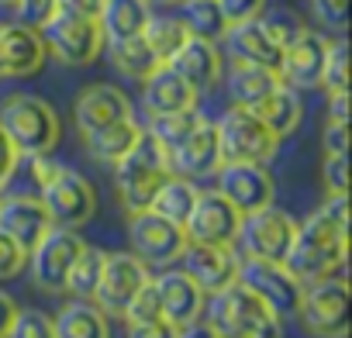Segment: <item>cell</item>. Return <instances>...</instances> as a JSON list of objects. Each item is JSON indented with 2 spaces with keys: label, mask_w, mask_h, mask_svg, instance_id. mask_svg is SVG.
Wrapping results in <instances>:
<instances>
[{
  "label": "cell",
  "mask_w": 352,
  "mask_h": 338,
  "mask_svg": "<svg viewBox=\"0 0 352 338\" xmlns=\"http://www.w3.org/2000/svg\"><path fill=\"white\" fill-rule=\"evenodd\" d=\"M214 180H218L214 190L225 194L242 214L259 211V207L273 204V197H276V180L270 173V166H263V162H221Z\"/></svg>",
  "instance_id": "16"
},
{
  "label": "cell",
  "mask_w": 352,
  "mask_h": 338,
  "mask_svg": "<svg viewBox=\"0 0 352 338\" xmlns=\"http://www.w3.org/2000/svg\"><path fill=\"white\" fill-rule=\"evenodd\" d=\"M173 173L169 169V152L142 128L138 142L131 145V152L124 159L114 162V190H118V201L128 214L135 211H148L159 183Z\"/></svg>",
  "instance_id": "4"
},
{
  "label": "cell",
  "mask_w": 352,
  "mask_h": 338,
  "mask_svg": "<svg viewBox=\"0 0 352 338\" xmlns=\"http://www.w3.org/2000/svg\"><path fill=\"white\" fill-rule=\"evenodd\" d=\"M197 107H190V111H176V114H148V124H145V131L169 152L176 142H180L194 124H197Z\"/></svg>",
  "instance_id": "36"
},
{
  "label": "cell",
  "mask_w": 352,
  "mask_h": 338,
  "mask_svg": "<svg viewBox=\"0 0 352 338\" xmlns=\"http://www.w3.org/2000/svg\"><path fill=\"white\" fill-rule=\"evenodd\" d=\"M155 290H159V304H162V321H169L173 328H184V324L201 321L208 293L184 269H166L155 280Z\"/></svg>",
  "instance_id": "22"
},
{
  "label": "cell",
  "mask_w": 352,
  "mask_h": 338,
  "mask_svg": "<svg viewBox=\"0 0 352 338\" xmlns=\"http://www.w3.org/2000/svg\"><path fill=\"white\" fill-rule=\"evenodd\" d=\"M221 142H218V124L208 117H197V124L169 148V169L176 177L187 180H211L221 169Z\"/></svg>",
  "instance_id": "15"
},
{
  "label": "cell",
  "mask_w": 352,
  "mask_h": 338,
  "mask_svg": "<svg viewBox=\"0 0 352 338\" xmlns=\"http://www.w3.org/2000/svg\"><path fill=\"white\" fill-rule=\"evenodd\" d=\"M128 242L131 252L148 266V269H169L180 262V252L187 249V235L180 225L166 221L155 211H135L128 221Z\"/></svg>",
  "instance_id": "11"
},
{
  "label": "cell",
  "mask_w": 352,
  "mask_h": 338,
  "mask_svg": "<svg viewBox=\"0 0 352 338\" xmlns=\"http://www.w3.org/2000/svg\"><path fill=\"white\" fill-rule=\"evenodd\" d=\"M239 283L245 290H252L263 304H270L283 321L297 314L300 304V280L283 266V262H270V259H239Z\"/></svg>",
  "instance_id": "12"
},
{
  "label": "cell",
  "mask_w": 352,
  "mask_h": 338,
  "mask_svg": "<svg viewBox=\"0 0 352 338\" xmlns=\"http://www.w3.org/2000/svg\"><path fill=\"white\" fill-rule=\"evenodd\" d=\"M180 262H184V273H187L208 297L239 280V256H235L232 249H225V245L187 242V249L180 252Z\"/></svg>",
  "instance_id": "20"
},
{
  "label": "cell",
  "mask_w": 352,
  "mask_h": 338,
  "mask_svg": "<svg viewBox=\"0 0 352 338\" xmlns=\"http://www.w3.org/2000/svg\"><path fill=\"white\" fill-rule=\"evenodd\" d=\"M32 173L38 183V201L49 207L56 225L83 228L97 214V190L94 183L69 166L52 162L49 155H32Z\"/></svg>",
  "instance_id": "2"
},
{
  "label": "cell",
  "mask_w": 352,
  "mask_h": 338,
  "mask_svg": "<svg viewBox=\"0 0 352 338\" xmlns=\"http://www.w3.org/2000/svg\"><path fill=\"white\" fill-rule=\"evenodd\" d=\"M311 8H314V18L324 28L345 32V25H349V0H311Z\"/></svg>",
  "instance_id": "42"
},
{
  "label": "cell",
  "mask_w": 352,
  "mask_h": 338,
  "mask_svg": "<svg viewBox=\"0 0 352 338\" xmlns=\"http://www.w3.org/2000/svg\"><path fill=\"white\" fill-rule=\"evenodd\" d=\"M138 135H142V124H138L135 114H131V117H121V121H114V124H104V128H97V131H87V135H83V145H87V155H90L94 162L114 166L118 159H124V155L131 152V145L138 142Z\"/></svg>",
  "instance_id": "27"
},
{
  "label": "cell",
  "mask_w": 352,
  "mask_h": 338,
  "mask_svg": "<svg viewBox=\"0 0 352 338\" xmlns=\"http://www.w3.org/2000/svg\"><path fill=\"white\" fill-rule=\"evenodd\" d=\"M321 180H324L328 194H345V187H349V152H324Z\"/></svg>",
  "instance_id": "41"
},
{
  "label": "cell",
  "mask_w": 352,
  "mask_h": 338,
  "mask_svg": "<svg viewBox=\"0 0 352 338\" xmlns=\"http://www.w3.org/2000/svg\"><path fill=\"white\" fill-rule=\"evenodd\" d=\"M152 280L148 266L135 256V252H107L104 259V273L94 293V304L107 314V317H121L128 300Z\"/></svg>",
  "instance_id": "14"
},
{
  "label": "cell",
  "mask_w": 352,
  "mask_h": 338,
  "mask_svg": "<svg viewBox=\"0 0 352 338\" xmlns=\"http://www.w3.org/2000/svg\"><path fill=\"white\" fill-rule=\"evenodd\" d=\"M128 324H148V321H162V304H159V290H155V280H148L124 307L121 314Z\"/></svg>",
  "instance_id": "39"
},
{
  "label": "cell",
  "mask_w": 352,
  "mask_h": 338,
  "mask_svg": "<svg viewBox=\"0 0 352 338\" xmlns=\"http://www.w3.org/2000/svg\"><path fill=\"white\" fill-rule=\"evenodd\" d=\"M328 117L331 121H349V90L328 93Z\"/></svg>",
  "instance_id": "50"
},
{
  "label": "cell",
  "mask_w": 352,
  "mask_h": 338,
  "mask_svg": "<svg viewBox=\"0 0 352 338\" xmlns=\"http://www.w3.org/2000/svg\"><path fill=\"white\" fill-rule=\"evenodd\" d=\"M18 4V0H0V8H14Z\"/></svg>",
  "instance_id": "53"
},
{
  "label": "cell",
  "mask_w": 352,
  "mask_h": 338,
  "mask_svg": "<svg viewBox=\"0 0 352 338\" xmlns=\"http://www.w3.org/2000/svg\"><path fill=\"white\" fill-rule=\"evenodd\" d=\"M239 228H242V211L225 194L201 190L197 194V204H194V211H190V218L184 225V235H187V242L235 249Z\"/></svg>",
  "instance_id": "13"
},
{
  "label": "cell",
  "mask_w": 352,
  "mask_h": 338,
  "mask_svg": "<svg viewBox=\"0 0 352 338\" xmlns=\"http://www.w3.org/2000/svg\"><path fill=\"white\" fill-rule=\"evenodd\" d=\"M176 338H221L208 321H194V324H184V328H176Z\"/></svg>",
  "instance_id": "51"
},
{
  "label": "cell",
  "mask_w": 352,
  "mask_h": 338,
  "mask_svg": "<svg viewBox=\"0 0 352 338\" xmlns=\"http://www.w3.org/2000/svg\"><path fill=\"white\" fill-rule=\"evenodd\" d=\"M166 66H173V69L180 73L197 93L211 90V87L225 76V59H221L218 42H211V38H197V35H190V38L180 45V52H176Z\"/></svg>",
  "instance_id": "23"
},
{
  "label": "cell",
  "mask_w": 352,
  "mask_h": 338,
  "mask_svg": "<svg viewBox=\"0 0 352 338\" xmlns=\"http://www.w3.org/2000/svg\"><path fill=\"white\" fill-rule=\"evenodd\" d=\"M345 259H349V228L328 218L324 211H314L304 225H297L283 266L300 283H311V280L335 276L345 266Z\"/></svg>",
  "instance_id": "1"
},
{
  "label": "cell",
  "mask_w": 352,
  "mask_h": 338,
  "mask_svg": "<svg viewBox=\"0 0 352 338\" xmlns=\"http://www.w3.org/2000/svg\"><path fill=\"white\" fill-rule=\"evenodd\" d=\"M56 8L69 14H83V18H100L104 0H56Z\"/></svg>",
  "instance_id": "48"
},
{
  "label": "cell",
  "mask_w": 352,
  "mask_h": 338,
  "mask_svg": "<svg viewBox=\"0 0 352 338\" xmlns=\"http://www.w3.org/2000/svg\"><path fill=\"white\" fill-rule=\"evenodd\" d=\"M197 90L176 73L173 66H159L142 80V107L148 114H176V111H190L197 107Z\"/></svg>",
  "instance_id": "24"
},
{
  "label": "cell",
  "mask_w": 352,
  "mask_h": 338,
  "mask_svg": "<svg viewBox=\"0 0 352 338\" xmlns=\"http://www.w3.org/2000/svg\"><path fill=\"white\" fill-rule=\"evenodd\" d=\"M328 45L331 38L314 32V28H300L287 45H283V59H280V80L294 90H318L321 87V73H324V59H328Z\"/></svg>",
  "instance_id": "17"
},
{
  "label": "cell",
  "mask_w": 352,
  "mask_h": 338,
  "mask_svg": "<svg viewBox=\"0 0 352 338\" xmlns=\"http://www.w3.org/2000/svg\"><path fill=\"white\" fill-rule=\"evenodd\" d=\"M148 0H104L100 11V32L104 42H118V38H131L142 35L145 21H148Z\"/></svg>",
  "instance_id": "31"
},
{
  "label": "cell",
  "mask_w": 352,
  "mask_h": 338,
  "mask_svg": "<svg viewBox=\"0 0 352 338\" xmlns=\"http://www.w3.org/2000/svg\"><path fill=\"white\" fill-rule=\"evenodd\" d=\"M142 38L145 45L155 52L159 63H169L176 52H180V45L190 38L184 18H159V14H148L145 28H142Z\"/></svg>",
  "instance_id": "33"
},
{
  "label": "cell",
  "mask_w": 352,
  "mask_h": 338,
  "mask_svg": "<svg viewBox=\"0 0 352 338\" xmlns=\"http://www.w3.org/2000/svg\"><path fill=\"white\" fill-rule=\"evenodd\" d=\"M14 314H18V304H14V297L0 290V338H8V331H11V321H14Z\"/></svg>",
  "instance_id": "49"
},
{
  "label": "cell",
  "mask_w": 352,
  "mask_h": 338,
  "mask_svg": "<svg viewBox=\"0 0 352 338\" xmlns=\"http://www.w3.org/2000/svg\"><path fill=\"white\" fill-rule=\"evenodd\" d=\"M104 49H107V59H111V66L121 73V76H128V80H145L152 69H159L162 63L155 59V52L145 45V38L142 35H131V38H118V42H104Z\"/></svg>",
  "instance_id": "32"
},
{
  "label": "cell",
  "mask_w": 352,
  "mask_h": 338,
  "mask_svg": "<svg viewBox=\"0 0 352 338\" xmlns=\"http://www.w3.org/2000/svg\"><path fill=\"white\" fill-rule=\"evenodd\" d=\"M73 117H76L80 135H87V131H97L104 124H114L121 117H131V100L114 83H90V87H83L76 93Z\"/></svg>",
  "instance_id": "21"
},
{
  "label": "cell",
  "mask_w": 352,
  "mask_h": 338,
  "mask_svg": "<svg viewBox=\"0 0 352 338\" xmlns=\"http://www.w3.org/2000/svg\"><path fill=\"white\" fill-rule=\"evenodd\" d=\"M38 35H42L49 56L59 59L63 66H90L104 52L100 21L83 18V14H69V11H59V8L38 25Z\"/></svg>",
  "instance_id": "6"
},
{
  "label": "cell",
  "mask_w": 352,
  "mask_h": 338,
  "mask_svg": "<svg viewBox=\"0 0 352 338\" xmlns=\"http://www.w3.org/2000/svg\"><path fill=\"white\" fill-rule=\"evenodd\" d=\"M297 235V221L283 211V207H259L242 214V228L235 245H242V252L249 259H270V262H283L290 252V242Z\"/></svg>",
  "instance_id": "10"
},
{
  "label": "cell",
  "mask_w": 352,
  "mask_h": 338,
  "mask_svg": "<svg viewBox=\"0 0 352 338\" xmlns=\"http://www.w3.org/2000/svg\"><path fill=\"white\" fill-rule=\"evenodd\" d=\"M104 259H107L104 249L83 245V252L76 256V262L66 273V293L76 297V300H94L97 283H100V273H104Z\"/></svg>",
  "instance_id": "34"
},
{
  "label": "cell",
  "mask_w": 352,
  "mask_h": 338,
  "mask_svg": "<svg viewBox=\"0 0 352 338\" xmlns=\"http://www.w3.org/2000/svg\"><path fill=\"white\" fill-rule=\"evenodd\" d=\"M28 266V249L11 238L8 232H0V280H14Z\"/></svg>",
  "instance_id": "40"
},
{
  "label": "cell",
  "mask_w": 352,
  "mask_h": 338,
  "mask_svg": "<svg viewBox=\"0 0 352 338\" xmlns=\"http://www.w3.org/2000/svg\"><path fill=\"white\" fill-rule=\"evenodd\" d=\"M0 128H4V135L14 142V148L25 159L49 155L63 138V124H59L56 107L35 93L4 97V104H0Z\"/></svg>",
  "instance_id": "5"
},
{
  "label": "cell",
  "mask_w": 352,
  "mask_h": 338,
  "mask_svg": "<svg viewBox=\"0 0 352 338\" xmlns=\"http://www.w3.org/2000/svg\"><path fill=\"white\" fill-rule=\"evenodd\" d=\"M52 321L56 338H111V317L94 300H69Z\"/></svg>",
  "instance_id": "28"
},
{
  "label": "cell",
  "mask_w": 352,
  "mask_h": 338,
  "mask_svg": "<svg viewBox=\"0 0 352 338\" xmlns=\"http://www.w3.org/2000/svg\"><path fill=\"white\" fill-rule=\"evenodd\" d=\"M218 11H221L225 25H239V21L259 18L266 11V0H218Z\"/></svg>",
  "instance_id": "43"
},
{
  "label": "cell",
  "mask_w": 352,
  "mask_h": 338,
  "mask_svg": "<svg viewBox=\"0 0 352 338\" xmlns=\"http://www.w3.org/2000/svg\"><path fill=\"white\" fill-rule=\"evenodd\" d=\"M148 4H155V8H173V4H180V0H148Z\"/></svg>",
  "instance_id": "52"
},
{
  "label": "cell",
  "mask_w": 352,
  "mask_h": 338,
  "mask_svg": "<svg viewBox=\"0 0 352 338\" xmlns=\"http://www.w3.org/2000/svg\"><path fill=\"white\" fill-rule=\"evenodd\" d=\"M8 338H56V321L38 307H25V311L18 307Z\"/></svg>",
  "instance_id": "38"
},
{
  "label": "cell",
  "mask_w": 352,
  "mask_h": 338,
  "mask_svg": "<svg viewBox=\"0 0 352 338\" xmlns=\"http://www.w3.org/2000/svg\"><path fill=\"white\" fill-rule=\"evenodd\" d=\"M52 214L38 197H8L0 201V232H8L11 238H18L25 249H32L49 228H52Z\"/></svg>",
  "instance_id": "25"
},
{
  "label": "cell",
  "mask_w": 352,
  "mask_h": 338,
  "mask_svg": "<svg viewBox=\"0 0 352 338\" xmlns=\"http://www.w3.org/2000/svg\"><path fill=\"white\" fill-rule=\"evenodd\" d=\"M221 42H225V49H228L232 59L280 69L283 38L273 32V25H270L263 14H259V18H249V21H239V25H228L225 35H221Z\"/></svg>",
  "instance_id": "18"
},
{
  "label": "cell",
  "mask_w": 352,
  "mask_h": 338,
  "mask_svg": "<svg viewBox=\"0 0 352 338\" xmlns=\"http://www.w3.org/2000/svg\"><path fill=\"white\" fill-rule=\"evenodd\" d=\"M180 4H184V25L190 35L211 38V42H218L225 35L228 25L218 11V0H180Z\"/></svg>",
  "instance_id": "35"
},
{
  "label": "cell",
  "mask_w": 352,
  "mask_h": 338,
  "mask_svg": "<svg viewBox=\"0 0 352 338\" xmlns=\"http://www.w3.org/2000/svg\"><path fill=\"white\" fill-rule=\"evenodd\" d=\"M83 238L76 228H66V225H52L32 249H28V273H32V283L42 290V293H66V273L69 266L76 262V256L83 252Z\"/></svg>",
  "instance_id": "9"
},
{
  "label": "cell",
  "mask_w": 352,
  "mask_h": 338,
  "mask_svg": "<svg viewBox=\"0 0 352 338\" xmlns=\"http://www.w3.org/2000/svg\"><path fill=\"white\" fill-rule=\"evenodd\" d=\"M21 162V152L14 148V142L4 135V128H0V190L8 187V180L14 177V169Z\"/></svg>",
  "instance_id": "45"
},
{
  "label": "cell",
  "mask_w": 352,
  "mask_h": 338,
  "mask_svg": "<svg viewBox=\"0 0 352 338\" xmlns=\"http://www.w3.org/2000/svg\"><path fill=\"white\" fill-rule=\"evenodd\" d=\"M197 194H201L197 180H187V177L169 173V177L159 183V190H155L148 211H155V214H162L166 221H173V225L184 228L187 218H190V211H194V204H197Z\"/></svg>",
  "instance_id": "30"
},
{
  "label": "cell",
  "mask_w": 352,
  "mask_h": 338,
  "mask_svg": "<svg viewBox=\"0 0 352 338\" xmlns=\"http://www.w3.org/2000/svg\"><path fill=\"white\" fill-rule=\"evenodd\" d=\"M214 124H218V142H221L225 162H263V166H270L280 152L283 138L276 131H270V124L252 107L235 104Z\"/></svg>",
  "instance_id": "7"
},
{
  "label": "cell",
  "mask_w": 352,
  "mask_h": 338,
  "mask_svg": "<svg viewBox=\"0 0 352 338\" xmlns=\"http://www.w3.org/2000/svg\"><path fill=\"white\" fill-rule=\"evenodd\" d=\"M321 148L324 152H349V121H324L321 131Z\"/></svg>",
  "instance_id": "44"
},
{
  "label": "cell",
  "mask_w": 352,
  "mask_h": 338,
  "mask_svg": "<svg viewBox=\"0 0 352 338\" xmlns=\"http://www.w3.org/2000/svg\"><path fill=\"white\" fill-rule=\"evenodd\" d=\"M252 111H256V114L270 124V131H276L280 138L294 135V131L300 128V121H304L300 90H294V87H287V83H280V87H276L270 97H263Z\"/></svg>",
  "instance_id": "29"
},
{
  "label": "cell",
  "mask_w": 352,
  "mask_h": 338,
  "mask_svg": "<svg viewBox=\"0 0 352 338\" xmlns=\"http://www.w3.org/2000/svg\"><path fill=\"white\" fill-rule=\"evenodd\" d=\"M49 59V49L38 35L35 25H4L0 28V66H4V80H25L35 76Z\"/></svg>",
  "instance_id": "19"
},
{
  "label": "cell",
  "mask_w": 352,
  "mask_h": 338,
  "mask_svg": "<svg viewBox=\"0 0 352 338\" xmlns=\"http://www.w3.org/2000/svg\"><path fill=\"white\" fill-rule=\"evenodd\" d=\"M204 307H208V324L221 338H283V317L270 304H263L252 290H245L239 280L211 293Z\"/></svg>",
  "instance_id": "3"
},
{
  "label": "cell",
  "mask_w": 352,
  "mask_h": 338,
  "mask_svg": "<svg viewBox=\"0 0 352 338\" xmlns=\"http://www.w3.org/2000/svg\"><path fill=\"white\" fill-rule=\"evenodd\" d=\"M228 93H232V104L239 107H256L263 97H270L283 80H280V69H270V66H256V63H242V59H232V69H228Z\"/></svg>",
  "instance_id": "26"
},
{
  "label": "cell",
  "mask_w": 352,
  "mask_h": 338,
  "mask_svg": "<svg viewBox=\"0 0 352 338\" xmlns=\"http://www.w3.org/2000/svg\"><path fill=\"white\" fill-rule=\"evenodd\" d=\"M294 317H300L304 331L314 338H345L349 335V283L342 276L304 283Z\"/></svg>",
  "instance_id": "8"
},
{
  "label": "cell",
  "mask_w": 352,
  "mask_h": 338,
  "mask_svg": "<svg viewBox=\"0 0 352 338\" xmlns=\"http://www.w3.org/2000/svg\"><path fill=\"white\" fill-rule=\"evenodd\" d=\"M321 87H324V93L349 90V45H345V38H331L324 73H321Z\"/></svg>",
  "instance_id": "37"
},
{
  "label": "cell",
  "mask_w": 352,
  "mask_h": 338,
  "mask_svg": "<svg viewBox=\"0 0 352 338\" xmlns=\"http://www.w3.org/2000/svg\"><path fill=\"white\" fill-rule=\"evenodd\" d=\"M0 28H4V21H0ZM0 80H4V66H0Z\"/></svg>",
  "instance_id": "54"
},
{
  "label": "cell",
  "mask_w": 352,
  "mask_h": 338,
  "mask_svg": "<svg viewBox=\"0 0 352 338\" xmlns=\"http://www.w3.org/2000/svg\"><path fill=\"white\" fill-rule=\"evenodd\" d=\"M14 11L21 14V21H25V25H35V28H38V25L56 11V0H18Z\"/></svg>",
  "instance_id": "46"
},
{
  "label": "cell",
  "mask_w": 352,
  "mask_h": 338,
  "mask_svg": "<svg viewBox=\"0 0 352 338\" xmlns=\"http://www.w3.org/2000/svg\"><path fill=\"white\" fill-rule=\"evenodd\" d=\"M128 338H176V328L169 321H148V324H128Z\"/></svg>",
  "instance_id": "47"
}]
</instances>
